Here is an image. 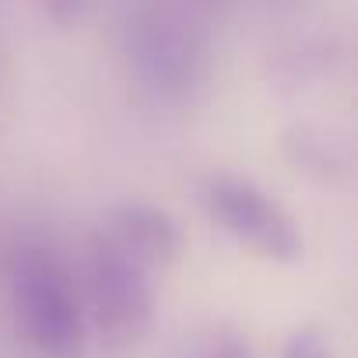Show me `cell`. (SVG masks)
Listing matches in <instances>:
<instances>
[{"instance_id":"obj_6","label":"cell","mask_w":358,"mask_h":358,"mask_svg":"<svg viewBox=\"0 0 358 358\" xmlns=\"http://www.w3.org/2000/svg\"><path fill=\"white\" fill-rule=\"evenodd\" d=\"M288 151H292L295 165H302L306 172H320L327 179L337 172H348V151L320 130H309V127L295 130L288 137Z\"/></svg>"},{"instance_id":"obj_8","label":"cell","mask_w":358,"mask_h":358,"mask_svg":"<svg viewBox=\"0 0 358 358\" xmlns=\"http://www.w3.org/2000/svg\"><path fill=\"white\" fill-rule=\"evenodd\" d=\"M285 358H334V355H330L327 337H323L320 330L306 327V330L292 334V341H288V348H285Z\"/></svg>"},{"instance_id":"obj_10","label":"cell","mask_w":358,"mask_h":358,"mask_svg":"<svg viewBox=\"0 0 358 358\" xmlns=\"http://www.w3.org/2000/svg\"><path fill=\"white\" fill-rule=\"evenodd\" d=\"M197 4L208 11V15H215V18H222L225 15V8L232 4V0H197Z\"/></svg>"},{"instance_id":"obj_9","label":"cell","mask_w":358,"mask_h":358,"mask_svg":"<svg viewBox=\"0 0 358 358\" xmlns=\"http://www.w3.org/2000/svg\"><path fill=\"white\" fill-rule=\"evenodd\" d=\"M88 4H92V0H46V11L53 15V22L71 25V22H78L88 11Z\"/></svg>"},{"instance_id":"obj_5","label":"cell","mask_w":358,"mask_h":358,"mask_svg":"<svg viewBox=\"0 0 358 358\" xmlns=\"http://www.w3.org/2000/svg\"><path fill=\"white\" fill-rule=\"evenodd\" d=\"M102 239L109 246H116L120 253H127L130 260H137L141 267L165 264L183 246L179 225L151 204H120L109 215Z\"/></svg>"},{"instance_id":"obj_4","label":"cell","mask_w":358,"mask_h":358,"mask_svg":"<svg viewBox=\"0 0 358 358\" xmlns=\"http://www.w3.org/2000/svg\"><path fill=\"white\" fill-rule=\"evenodd\" d=\"M201 201L208 215L246 250L281 264L302 257V236L295 229V218L260 187L239 176H211L201 190Z\"/></svg>"},{"instance_id":"obj_1","label":"cell","mask_w":358,"mask_h":358,"mask_svg":"<svg viewBox=\"0 0 358 358\" xmlns=\"http://www.w3.org/2000/svg\"><path fill=\"white\" fill-rule=\"evenodd\" d=\"M215 22L197 0H123V50L137 81L162 102L194 99L211 78Z\"/></svg>"},{"instance_id":"obj_7","label":"cell","mask_w":358,"mask_h":358,"mask_svg":"<svg viewBox=\"0 0 358 358\" xmlns=\"http://www.w3.org/2000/svg\"><path fill=\"white\" fill-rule=\"evenodd\" d=\"M179 358H253V351L236 330L215 327V330H204V334L190 337L187 348L179 351Z\"/></svg>"},{"instance_id":"obj_3","label":"cell","mask_w":358,"mask_h":358,"mask_svg":"<svg viewBox=\"0 0 358 358\" xmlns=\"http://www.w3.org/2000/svg\"><path fill=\"white\" fill-rule=\"evenodd\" d=\"M148 267L109 246L102 236L95 239L85 264V299L88 316L102 337V344L123 351L134 348L151 327V285L144 278Z\"/></svg>"},{"instance_id":"obj_2","label":"cell","mask_w":358,"mask_h":358,"mask_svg":"<svg viewBox=\"0 0 358 358\" xmlns=\"http://www.w3.org/2000/svg\"><path fill=\"white\" fill-rule=\"evenodd\" d=\"M18 323L43 358H81L85 316L74 278L43 236H22L8 257Z\"/></svg>"}]
</instances>
